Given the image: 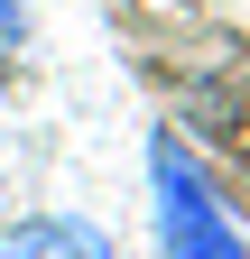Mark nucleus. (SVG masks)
<instances>
[{
  "label": "nucleus",
  "mask_w": 250,
  "mask_h": 259,
  "mask_svg": "<svg viewBox=\"0 0 250 259\" xmlns=\"http://www.w3.org/2000/svg\"><path fill=\"white\" fill-rule=\"evenodd\" d=\"M28 47V0H0V65Z\"/></svg>",
  "instance_id": "3"
},
{
  "label": "nucleus",
  "mask_w": 250,
  "mask_h": 259,
  "mask_svg": "<svg viewBox=\"0 0 250 259\" xmlns=\"http://www.w3.org/2000/svg\"><path fill=\"white\" fill-rule=\"evenodd\" d=\"M0 259H120L93 222H74V213H37V222H19L10 241H0Z\"/></svg>",
  "instance_id": "2"
},
{
  "label": "nucleus",
  "mask_w": 250,
  "mask_h": 259,
  "mask_svg": "<svg viewBox=\"0 0 250 259\" xmlns=\"http://www.w3.org/2000/svg\"><path fill=\"white\" fill-rule=\"evenodd\" d=\"M148 213H158V250L167 259H250V241L223 213V194H213L204 167L176 148V130L148 139Z\"/></svg>",
  "instance_id": "1"
}]
</instances>
